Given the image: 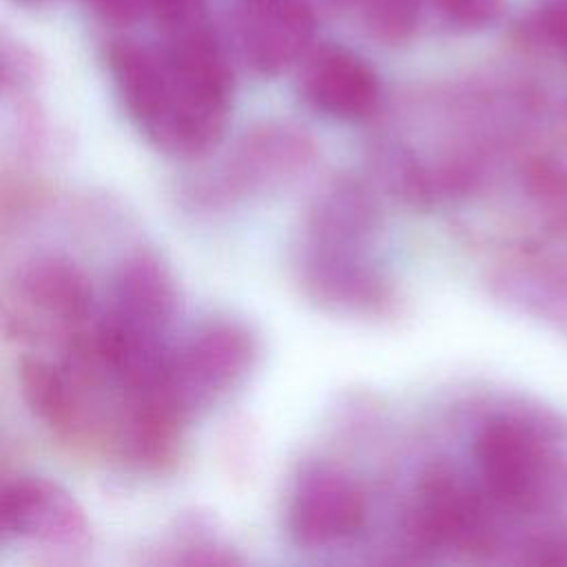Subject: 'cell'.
<instances>
[{"label": "cell", "mask_w": 567, "mask_h": 567, "mask_svg": "<svg viewBox=\"0 0 567 567\" xmlns=\"http://www.w3.org/2000/svg\"><path fill=\"white\" fill-rule=\"evenodd\" d=\"M104 60L126 115L157 151L197 159L219 144L235 78L210 24L166 35L159 44L113 40Z\"/></svg>", "instance_id": "cell-1"}, {"label": "cell", "mask_w": 567, "mask_h": 567, "mask_svg": "<svg viewBox=\"0 0 567 567\" xmlns=\"http://www.w3.org/2000/svg\"><path fill=\"white\" fill-rule=\"evenodd\" d=\"M146 16L153 18L162 35L210 22L206 0H146Z\"/></svg>", "instance_id": "cell-21"}, {"label": "cell", "mask_w": 567, "mask_h": 567, "mask_svg": "<svg viewBox=\"0 0 567 567\" xmlns=\"http://www.w3.org/2000/svg\"><path fill=\"white\" fill-rule=\"evenodd\" d=\"M472 456L483 489L503 507L534 509L551 492L556 456L551 434L536 419L501 412L481 423Z\"/></svg>", "instance_id": "cell-4"}, {"label": "cell", "mask_w": 567, "mask_h": 567, "mask_svg": "<svg viewBox=\"0 0 567 567\" xmlns=\"http://www.w3.org/2000/svg\"><path fill=\"white\" fill-rule=\"evenodd\" d=\"M230 40L241 62L261 78H277L315 47L317 13L303 0H237Z\"/></svg>", "instance_id": "cell-9"}, {"label": "cell", "mask_w": 567, "mask_h": 567, "mask_svg": "<svg viewBox=\"0 0 567 567\" xmlns=\"http://www.w3.org/2000/svg\"><path fill=\"white\" fill-rule=\"evenodd\" d=\"M317 159L315 140L290 122H261L184 186V204L199 215L228 213L303 177Z\"/></svg>", "instance_id": "cell-2"}, {"label": "cell", "mask_w": 567, "mask_h": 567, "mask_svg": "<svg viewBox=\"0 0 567 567\" xmlns=\"http://www.w3.org/2000/svg\"><path fill=\"white\" fill-rule=\"evenodd\" d=\"M317 18H341V16H354V9L359 0H303Z\"/></svg>", "instance_id": "cell-23"}, {"label": "cell", "mask_w": 567, "mask_h": 567, "mask_svg": "<svg viewBox=\"0 0 567 567\" xmlns=\"http://www.w3.org/2000/svg\"><path fill=\"white\" fill-rule=\"evenodd\" d=\"M565 124H567V104H565Z\"/></svg>", "instance_id": "cell-25"}, {"label": "cell", "mask_w": 567, "mask_h": 567, "mask_svg": "<svg viewBox=\"0 0 567 567\" xmlns=\"http://www.w3.org/2000/svg\"><path fill=\"white\" fill-rule=\"evenodd\" d=\"M93 286L86 272L64 255H35L24 261L9 290L7 330L27 337L33 321L62 332L66 343L86 330L93 317ZM38 330V332H40Z\"/></svg>", "instance_id": "cell-6"}, {"label": "cell", "mask_w": 567, "mask_h": 567, "mask_svg": "<svg viewBox=\"0 0 567 567\" xmlns=\"http://www.w3.org/2000/svg\"><path fill=\"white\" fill-rule=\"evenodd\" d=\"M259 341L250 326L215 317L168 348L162 388L186 421L230 396L252 372Z\"/></svg>", "instance_id": "cell-3"}, {"label": "cell", "mask_w": 567, "mask_h": 567, "mask_svg": "<svg viewBox=\"0 0 567 567\" xmlns=\"http://www.w3.org/2000/svg\"><path fill=\"white\" fill-rule=\"evenodd\" d=\"M368 498L359 483L328 463L303 465L286 503V532L297 547L326 549L361 534Z\"/></svg>", "instance_id": "cell-7"}, {"label": "cell", "mask_w": 567, "mask_h": 567, "mask_svg": "<svg viewBox=\"0 0 567 567\" xmlns=\"http://www.w3.org/2000/svg\"><path fill=\"white\" fill-rule=\"evenodd\" d=\"M20 392L33 416L62 441L86 434V401L80 383L64 365L29 354L18 368Z\"/></svg>", "instance_id": "cell-14"}, {"label": "cell", "mask_w": 567, "mask_h": 567, "mask_svg": "<svg viewBox=\"0 0 567 567\" xmlns=\"http://www.w3.org/2000/svg\"><path fill=\"white\" fill-rule=\"evenodd\" d=\"M295 277L301 292L319 308L359 319L390 317L396 288L374 252L295 248Z\"/></svg>", "instance_id": "cell-8"}, {"label": "cell", "mask_w": 567, "mask_h": 567, "mask_svg": "<svg viewBox=\"0 0 567 567\" xmlns=\"http://www.w3.org/2000/svg\"><path fill=\"white\" fill-rule=\"evenodd\" d=\"M520 44L567 58V0H545L516 24Z\"/></svg>", "instance_id": "cell-17"}, {"label": "cell", "mask_w": 567, "mask_h": 567, "mask_svg": "<svg viewBox=\"0 0 567 567\" xmlns=\"http://www.w3.org/2000/svg\"><path fill=\"white\" fill-rule=\"evenodd\" d=\"M421 7L423 0H359L352 18L368 38L399 47L410 42L419 29Z\"/></svg>", "instance_id": "cell-16"}, {"label": "cell", "mask_w": 567, "mask_h": 567, "mask_svg": "<svg viewBox=\"0 0 567 567\" xmlns=\"http://www.w3.org/2000/svg\"><path fill=\"white\" fill-rule=\"evenodd\" d=\"M383 215L372 188L354 175H334L312 195L301 219L299 248L374 252Z\"/></svg>", "instance_id": "cell-12"}, {"label": "cell", "mask_w": 567, "mask_h": 567, "mask_svg": "<svg viewBox=\"0 0 567 567\" xmlns=\"http://www.w3.org/2000/svg\"><path fill=\"white\" fill-rule=\"evenodd\" d=\"M42 66L38 55L22 42L2 35L0 44V84L7 97H22L35 89Z\"/></svg>", "instance_id": "cell-19"}, {"label": "cell", "mask_w": 567, "mask_h": 567, "mask_svg": "<svg viewBox=\"0 0 567 567\" xmlns=\"http://www.w3.org/2000/svg\"><path fill=\"white\" fill-rule=\"evenodd\" d=\"M297 89L312 111L339 122L372 117L383 97L377 69L341 44H315L299 62Z\"/></svg>", "instance_id": "cell-11"}, {"label": "cell", "mask_w": 567, "mask_h": 567, "mask_svg": "<svg viewBox=\"0 0 567 567\" xmlns=\"http://www.w3.org/2000/svg\"><path fill=\"white\" fill-rule=\"evenodd\" d=\"M16 2H20V4H38L42 0H16Z\"/></svg>", "instance_id": "cell-24"}, {"label": "cell", "mask_w": 567, "mask_h": 567, "mask_svg": "<svg viewBox=\"0 0 567 567\" xmlns=\"http://www.w3.org/2000/svg\"><path fill=\"white\" fill-rule=\"evenodd\" d=\"M84 7L109 27L126 29L146 16V0H82Z\"/></svg>", "instance_id": "cell-22"}, {"label": "cell", "mask_w": 567, "mask_h": 567, "mask_svg": "<svg viewBox=\"0 0 567 567\" xmlns=\"http://www.w3.org/2000/svg\"><path fill=\"white\" fill-rule=\"evenodd\" d=\"M443 24L454 31L476 33L498 24L507 11V0H425Z\"/></svg>", "instance_id": "cell-18"}, {"label": "cell", "mask_w": 567, "mask_h": 567, "mask_svg": "<svg viewBox=\"0 0 567 567\" xmlns=\"http://www.w3.org/2000/svg\"><path fill=\"white\" fill-rule=\"evenodd\" d=\"M403 536L410 547L425 551H487L494 545L481 496L447 463H432L419 474Z\"/></svg>", "instance_id": "cell-5"}, {"label": "cell", "mask_w": 567, "mask_h": 567, "mask_svg": "<svg viewBox=\"0 0 567 567\" xmlns=\"http://www.w3.org/2000/svg\"><path fill=\"white\" fill-rule=\"evenodd\" d=\"M2 540H27L75 554L91 545V525L71 492L44 476H16L0 492Z\"/></svg>", "instance_id": "cell-10"}, {"label": "cell", "mask_w": 567, "mask_h": 567, "mask_svg": "<svg viewBox=\"0 0 567 567\" xmlns=\"http://www.w3.org/2000/svg\"><path fill=\"white\" fill-rule=\"evenodd\" d=\"M529 195L554 215H567V171L545 157L532 162L525 171Z\"/></svg>", "instance_id": "cell-20"}, {"label": "cell", "mask_w": 567, "mask_h": 567, "mask_svg": "<svg viewBox=\"0 0 567 567\" xmlns=\"http://www.w3.org/2000/svg\"><path fill=\"white\" fill-rule=\"evenodd\" d=\"M177 312V288L171 268L153 250L126 255L113 272L109 319L120 326L164 341Z\"/></svg>", "instance_id": "cell-13"}, {"label": "cell", "mask_w": 567, "mask_h": 567, "mask_svg": "<svg viewBox=\"0 0 567 567\" xmlns=\"http://www.w3.org/2000/svg\"><path fill=\"white\" fill-rule=\"evenodd\" d=\"M492 292L507 306L567 337V264L509 261L492 275Z\"/></svg>", "instance_id": "cell-15"}]
</instances>
